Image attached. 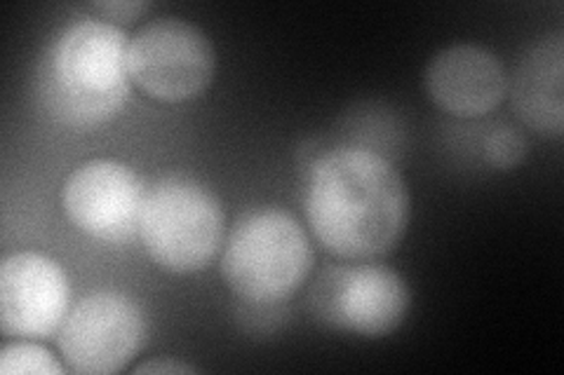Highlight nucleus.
I'll return each mask as SVG.
<instances>
[{
  "mask_svg": "<svg viewBox=\"0 0 564 375\" xmlns=\"http://www.w3.org/2000/svg\"><path fill=\"white\" fill-rule=\"evenodd\" d=\"M226 217L212 188L198 178L167 174L144 195L139 232L147 256L170 275H196L224 246Z\"/></svg>",
  "mask_w": 564,
  "mask_h": 375,
  "instance_id": "obj_4",
  "label": "nucleus"
},
{
  "mask_svg": "<svg viewBox=\"0 0 564 375\" xmlns=\"http://www.w3.org/2000/svg\"><path fill=\"white\" fill-rule=\"evenodd\" d=\"M315 265L308 232L280 207L245 211L221 246V277L240 302L282 306L304 287Z\"/></svg>",
  "mask_w": 564,
  "mask_h": 375,
  "instance_id": "obj_3",
  "label": "nucleus"
},
{
  "mask_svg": "<svg viewBox=\"0 0 564 375\" xmlns=\"http://www.w3.org/2000/svg\"><path fill=\"white\" fill-rule=\"evenodd\" d=\"M426 97L447 115L475 120L497 111L508 97V74L491 49L456 43L437 49L423 68Z\"/></svg>",
  "mask_w": 564,
  "mask_h": 375,
  "instance_id": "obj_10",
  "label": "nucleus"
},
{
  "mask_svg": "<svg viewBox=\"0 0 564 375\" xmlns=\"http://www.w3.org/2000/svg\"><path fill=\"white\" fill-rule=\"evenodd\" d=\"M64 267L41 252H17L0 263V331L8 338H50L68 315Z\"/></svg>",
  "mask_w": 564,
  "mask_h": 375,
  "instance_id": "obj_9",
  "label": "nucleus"
},
{
  "mask_svg": "<svg viewBox=\"0 0 564 375\" xmlns=\"http://www.w3.org/2000/svg\"><path fill=\"white\" fill-rule=\"evenodd\" d=\"M128 49V31L101 16L66 24L45 47L35 70L45 111L76 130L113 120L132 89Z\"/></svg>",
  "mask_w": 564,
  "mask_h": 375,
  "instance_id": "obj_2",
  "label": "nucleus"
},
{
  "mask_svg": "<svg viewBox=\"0 0 564 375\" xmlns=\"http://www.w3.org/2000/svg\"><path fill=\"white\" fill-rule=\"evenodd\" d=\"M68 368L47 348L31 338L6 343L0 348V373L3 375H64Z\"/></svg>",
  "mask_w": 564,
  "mask_h": 375,
  "instance_id": "obj_12",
  "label": "nucleus"
},
{
  "mask_svg": "<svg viewBox=\"0 0 564 375\" xmlns=\"http://www.w3.org/2000/svg\"><path fill=\"white\" fill-rule=\"evenodd\" d=\"M132 85L161 103L198 99L215 80L217 49L209 35L182 16H158L130 35Z\"/></svg>",
  "mask_w": 564,
  "mask_h": 375,
  "instance_id": "obj_6",
  "label": "nucleus"
},
{
  "mask_svg": "<svg viewBox=\"0 0 564 375\" xmlns=\"http://www.w3.org/2000/svg\"><path fill=\"white\" fill-rule=\"evenodd\" d=\"M508 97L516 115L529 130L562 139L564 134V35H541L524 49L513 78H508Z\"/></svg>",
  "mask_w": 564,
  "mask_h": 375,
  "instance_id": "obj_11",
  "label": "nucleus"
},
{
  "mask_svg": "<svg viewBox=\"0 0 564 375\" xmlns=\"http://www.w3.org/2000/svg\"><path fill=\"white\" fill-rule=\"evenodd\" d=\"M134 373H198L196 366L191 364H182V362H172V360H153V362H144L134 366Z\"/></svg>",
  "mask_w": 564,
  "mask_h": 375,
  "instance_id": "obj_15",
  "label": "nucleus"
},
{
  "mask_svg": "<svg viewBox=\"0 0 564 375\" xmlns=\"http://www.w3.org/2000/svg\"><path fill=\"white\" fill-rule=\"evenodd\" d=\"M306 221L337 261H381L410 225V190L391 159L365 146L323 153L308 172Z\"/></svg>",
  "mask_w": 564,
  "mask_h": 375,
  "instance_id": "obj_1",
  "label": "nucleus"
},
{
  "mask_svg": "<svg viewBox=\"0 0 564 375\" xmlns=\"http://www.w3.org/2000/svg\"><path fill=\"white\" fill-rule=\"evenodd\" d=\"M412 291L393 267L377 261L325 265L308 289L311 317L332 331L383 338L402 327Z\"/></svg>",
  "mask_w": 564,
  "mask_h": 375,
  "instance_id": "obj_5",
  "label": "nucleus"
},
{
  "mask_svg": "<svg viewBox=\"0 0 564 375\" xmlns=\"http://www.w3.org/2000/svg\"><path fill=\"white\" fill-rule=\"evenodd\" d=\"M87 10L95 12V16H101L106 22H132L137 16L144 14L147 10H151V3H144V0H106V3H93L87 5Z\"/></svg>",
  "mask_w": 564,
  "mask_h": 375,
  "instance_id": "obj_14",
  "label": "nucleus"
},
{
  "mask_svg": "<svg viewBox=\"0 0 564 375\" xmlns=\"http://www.w3.org/2000/svg\"><path fill=\"white\" fill-rule=\"evenodd\" d=\"M147 186L120 159L95 157L78 165L62 186V209L83 235L104 244H126L139 232Z\"/></svg>",
  "mask_w": 564,
  "mask_h": 375,
  "instance_id": "obj_8",
  "label": "nucleus"
},
{
  "mask_svg": "<svg viewBox=\"0 0 564 375\" xmlns=\"http://www.w3.org/2000/svg\"><path fill=\"white\" fill-rule=\"evenodd\" d=\"M482 157L485 163L497 172L516 169L527 157V139L522 136L520 130L508 128V124H499V128H494L485 136Z\"/></svg>",
  "mask_w": 564,
  "mask_h": 375,
  "instance_id": "obj_13",
  "label": "nucleus"
},
{
  "mask_svg": "<svg viewBox=\"0 0 564 375\" xmlns=\"http://www.w3.org/2000/svg\"><path fill=\"white\" fill-rule=\"evenodd\" d=\"M144 335L147 317L139 302L122 291L99 289L68 310L57 343L70 373L113 375L130 366Z\"/></svg>",
  "mask_w": 564,
  "mask_h": 375,
  "instance_id": "obj_7",
  "label": "nucleus"
}]
</instances>
